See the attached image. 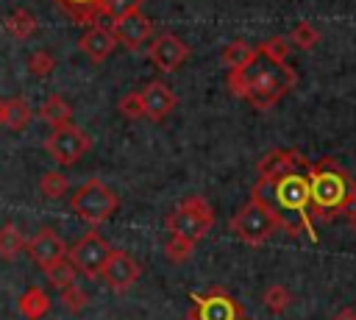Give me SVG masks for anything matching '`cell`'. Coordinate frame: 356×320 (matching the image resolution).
Instances as JSON below:
<instances>
[{
  "mask_svg": "<svg viewBox=\"0 0 356 320\" xmlns=\"http://www.w3.org/2000/svg\"><path fill=\"white\" fill-rule=\"evenodd\" d=\"M70 206L72 211L86 223V225H100L106 223L114 211H117V195L97 178L92 181H83L72 198H70Z\"/></svg>",
  "mask_w": 356,
  "mask_h": 320,
  "instance_id": "5b68a950",
  "label": "cell"
},
{
  "mask_svg": "<svg viewBox=\"0 0 356 320\" xmlns=\"http://www.w3.org/2000/svg\"><path fill=\"white\" fill-rule=\"evenodd\" d=\"M0 111H3V100H0Z\"/></svg>",
  "mask_w": 356,
  "mask_h": 320,
  "instance_id": "8d00e7d4",
  "label": "cell"
},
{
  "mask_svg": "<svg viewBox=\"0 0 356 320\" xmlns=\"http://www.w3.org/2000/svg\"><path fill=\"white\" fill-rule=\"evenodd\" d=\"M17 309H19V314H22L25 320H39V317H44L47 309H50V298H47V292H44L42 287H28V289L19 295V301H17Z\"/></svg>",
  "mask_w": 356,
  "mask_h": 320,
  "instance_id": "ac0fdd59",
  "label": "cell"
},
{
  "mask_svg": "<svg viewBox=\"0 0 356 320\" xmlns=\"http://www.w3.org/2000/svg\"><path fill=\"white\" fill-rule=\"evenodd\" d=\"M75 25H97V0H53Z\"/></svg>",
  "mask_w": 356,
  "mask_h": 320,
  "instance_id": "d6986e66",
  "label": "cell"
},
{
  "mask_svg": "<svg viewBox=\"0 0 356 320\" xmlns=\"http://www.w3.org/2000/svg\"><path fill=\"white\" fill-rule=\"evenodd\" d=\"M58 301H61V306L67 309V312H72V314H78L83 306H86V292L81 289V287H75V284H70L67 289H61V295H58Z\"/></svg>",
  "mask_w": 356,
  "mask_h": 320,
  "instance_id": "d6a6232c",
  "label": "cell"
},
{
  "mask_svg": "<svg viewBox=\"0 0 356 320\" xmlns=\"http://www.w3.org/2000/svg\"><path fill=\"white\" fill-rule=\"evenodd\" d=\"M278 228H281L278 214H275L261 198H256V195L231 217V231H234V237H239V239L248 242V245H261V242H267Z\"/></svg>",
  "mask_w": 356,
  "mask_h": 320,
  "instance_id": "277c9868",
  "label": "cell"
},
{
  "mask_svg": "<svg viewBox=\"0 0 356 320\" xmlns=\"http://www.w3.org/2000/svg\"><path fill=\"white\" fill-rule=\"evenodd\" d=\"M25 250L31 253V259H33L39 267H44V264H50L53 259L64 256V253H67V245H64V239L58 237L56 228L44 225V228H39L33 237H28Z\"/></svg>",
  "mask_w": 356,
  "mask_h": 320,
  "instance_id": "5bb4252c",
  "label": "cell"
},
{
  "mask_svg": "<svg viewBox=\"0 0 356 320\" xmlns=\"http://www.w3.org/2000/svg\"><path fill=\"white\" fill-rule=\"evenodd\" d=\"M39 120L47 122V125H53V128L67 125V122L72 120V106H70L61 95H50V97H44L42 106H39Z\"/></svg>",
  "mask_w": 356,
  "mask_h": 320,
  "instance_id": "ffe728a7",
  "label": "cell"
},
{
  "mask_svg": "<svg viewBox=\"0 0 356 320\" xmlns=\"http://www.w3.org/2000/svg\"><path fill=\"white\" fill-rule=\"evenodd\" d=\"M214 225V209L209 206L206 198L200 195H189L186 200L178 203V209L167 217V228L170 234H181L189 237L192 242H197L200 237H206Z\"/></svg>",
  "mask_w": 356,
  "mask_h": 320,
  "instance_id": "8992f818",
  "label": "cell"
},
{
  "mask_svg": "<svg viewBox=\"0 0 356 320\" xmlns=\"http://www.w3.org/2000/svg\"><path fill=\"white\" fill-rule=\"evenodd\" d=\"M295 81H298V75L286 61H270L264 56H259L245 70H228L231 95L248 100L259 111L273 109L295 86Z\"/></svg>",
  "mask_w": 356,
  "mask_h": 320,
  "instance_id": "6da1fadb",
  "label": "cell"
},
{
  "mask_svg": "<svg viewBox=\"0 0 356 320\" xmlns=\"http://www.w3.org/2000/svg\"><path fill=\"white\" fill-rule=\"evenodd\" d=\"M33 120V109L28 106L25 97H8L3 100V111H0V122L8 131H25Z\"/></svg>",
  "mask_w": 356,
  "mask_h": 320,
  "instance_id": "e0dca14e",
  "label": "cell"
},
{
  "mask_svg": "<svg viewBox=\"0 0 356 320\" xmlns=\"http://www.w3.org/2000/svg\"><path fill=\"white\" fill-rule=\"evenodd\" d=\"M289 39H284V36H270L267 42H261L259 45V56H264V58H270V61H286L289 58Z\"/></svg>",
  "mask_w": 356,
  "mask_h": 320,
  "instance_id": "f546056e",
  "label": "cell"
},
{
  "mask_svg": "<svg viewBox=\"0 0 356 320\" xmlns=\"http://www.w3.org/2000/svg\"><path fill=\"white\" fill-rule=\"evenodd\" d=\"M312 164L298 153V150H270L261 156L259 161V178H278V175H286V173H306Z\"/></svg>",
  "mask_w": 356,
  "mask_h": 320,
  "instance_id": "7c38bea8",
  "label": "cell"
},
{
  "mask_svg": "<svg viewBox=\"0 0 356 320\" xmlns=\"http://www.w3.org/2000/svg\"><path fill=\"white\" fill-rule=\"evenodd\" d=\"M317 42H320V33H317V28L312 22H298L289 31V45L298 47V50H312Z\"/></svg>",
  "mask_w": 356,
  "mask_h": 320,
  "instance_id": "83f0119b",
  "label": "cell"
},
{
  "mask_svg": "<svg viewBox=\"0 0 356 320\" xmlns=\"http://www.w3.org/2000/svg\"><path fill=\"white\" fill-rule=\"evenodd\" d=\"M256 58H259V47L248 45L245 39H234V42L222 50V64H225L228 70H245V67H250Z\"/></svg>",
  "mask_w": 356,
  "mask_h": 320,
  "instance_id": "44dd1931",
  "label": "cell"
},
{
  "mask_svg": "<svg viewBox=\"0 0 356 320\" xmlns=\"http://www.w3.org/2000/svg\"><path fill=\"white\" fill-rule=\"evenodd\" d=\"M44 270V275H47V281H50V287H56L58 292L61 289H67L70 284H75V264L67 259V253L64 256H58V259H53L50 264H44L42 267Z\"/></svg>",
  "mask_w": 356,
  "mask_h": 320,
  "instance_id": "603a6c76",
  "label": "cell"
},
{
  "mask_svg": "<svg viewBox=\"0 0 356 320\" xmlns=\"http://www.w3.org/2000/svg\"><path fill=\"white\" fill-rule=\"evenodd\" d=\"M67 189H70V181H67V175H64L61 170H44V173L39 175V192H42L44 198L58 200V198L67 195Z\"/></svg>",
  "mask_w": 356,
  "mask_h": 320,
  "instance_id": "d4e9b609",
  "label": "cell"
},
{
  "mask_svg": "<svg viewBox=\"0 0 356 320\" xmlns=\"http://www.w3.org/2000/svg\"><path fill=\"white\" fill-rule=\"evenodd\" d=\"M192 301L197 303V317L200 320H239V306L222 292V289H211L206 295H192Z\"/></svg>",
  "mask_w": 356,
  "mask_h": 320,
  "instance_id": "9a60e30c",
  "label": "cell"
},
{
  "mask_svg": "<svg viewBox=\"0 0 356 320\" xmlns=\"http://www.w3.org/2000/svg\"><path fill=\"white\" fill-rule=\"evenodd\" d=\"M89 147H92V139H89L78 125H72V122L58 125V128L47 136V142H44V150H47L50 159H53L56 164H61V167L78 164V161L89 153Z\"/></svg>",
  "mask_w": 356,
  "mask_h": 320,
  "instance_id": "52a82bcc",
  "label": "cell"
},
{
  "mask_svg": "<svg viewBox=\"0 0 356 320\" xmlns=\"http://www.w3.org/2000/svg\"><path fill=\"white\" fill-rule=\"evenodd\" d=\"M25 64H28V72L36 75V78H44V75H50L56 70V58L47 50H33Z\"/></svg>",
  "mask_w": 356,
  "mask_h": 320,
  "instance_id": "4dcf8cb0",
  "label": "cell"
},
{
  "mask_svg": "<svg viewBox=\"0 0 356 320\" xmlns=\"http://www.w3.org/2000/svg\"><path fill=\"white\" fill-rule=\"evenodd\" d=\"M145 0H97V14L100 17H108V19H117L122 14H131V11H139Z\"/></svg>",
  "mask_w": 356,
  "mask_h": 320,
  "instance_id": "f1b7e54d",
  "label": "cell"
},
{
  "mask_svg": "<svg viewBox=\"0 0 356 320\" xmlns=\"http://www.w3.org/2000/svg\"><path fill=\"white\" fill-rule=\"evenodd\" d=\"M147 58L159 72H175L189 58V45L175 33H159L147 45Z\"/></svg>",
  "mask_w": 356,
  "mask_h": 320,
  "instance_id": "9c48e42d",
  "label": "cell"
},
{
  "mask_svg": "<svg viewBox=\"0 0 356 320\" xmlns=\"http://www.w3.org/2000/svg\"><path fill=\"white\" fill-rule=\"evenodd\" d=\"M139 95H142L145 117L153 120V122L167 120V117L172 114L175 103H178L175 95H172V89H170L167 83H161V81H150V83H145V89H139Z\"/></svg>",
  "mask_w": 356,
  "mask_h": 320,
  "instance_id": "4fadbf2b",
  "label": "cell"
},
{
  "mask_svg": "<svg viewBox=\"0 0 356 320\" xmlns=\"http://www.w3.org/2000/svg\"><path fill=\"white\" fill-rule=\"evenodd\" d=\"M150 19L142 14V11H131V14H122L117 19H111V33L117 39V45H122L125 50H136L142 42L150 39Z\"/></svg>",
  "mask_w": 356,
  "mask_h": 320,
  "instance_id": "8fae6325",
  "label": "cell"
},
{
  "mask_svg": "<svg viewBox=\"0 0 356 320\" xmlns=\"http://www.w3.org/2000/svg\"><path fill=\"white\" fill-rule=\"evenodd\" d=\"M331 320H356V309L353 306H342V309H337V314Z\"/></svg>",
  "mask_w": 356,
  "mask_h": 320,
  "instance_id": "836d02e7",
  "label": "cell"
},
{
  "mask_svg": "<svg viewBox=\"0 0 356 320\" xmlns=\"http://www.w3.org/2000/svg\"><path fill=\"white\" fill-rule=\"evenodd\" d=\"M117 109H120V114H122L125 120H142V117H145V106H142V95H139V92L122 95L120 103H117Z\"/></svg>",
  "mask_w": 356,
  "mask_h": 320,
  "instance_id": "1f68e13d",
  "label": "cell"
},
{
  "mask_svg": "<svg viewBox=\"0 0 356 320\" xmlns=\"http://www.w3.org/2000/svg\"><path fill=\"white\" fill-rule=\"evenodd\" d=\"M184 320H200V317H197V312H195V309H192V312H189V314H186V317H184Z\"/></svg>",
  "mask_w": 356,
  "mask_h": 320,
  "instance_id": "d590c367",
  "label": "cell"
},
{
  "mask_svg": "<svg viewBox=\"0 0 356 320\" xmlns=\"http://www.w3.org/2000/svg\"><path fill=\"white\" fill-rule=\"evenodd\" d=\"M139 275H142L139 262H136L131 253H125V250H111L108 259H106V267H103V273H100V278H103L114 292L131 289V287L139 281Z\"/></svg>",
  "mask_w": 356,
  "mask_h": 320,
  "instance_id": "30bf717a",
  "label": "cell"
},
{
  "mask_svg": "<svg viewBox=\"0 0 356 320\" xmlns=\"http://www.w3.org/2000/svg\"><path fill=\"white\" fill-rule=\"evenodd\" d=\"M192 250H195V242L189 237H181V234H170V239L164 242V256L175 264L186 262L192 256Z\"/></svg>",
  "mask_w": 356,
  "mask_h": 320,
  "instance_id": "4316f807",
  "label": "cell"
},
{
  "mask_svg": "<svg viewBox=\"0 0 356 320\" xmlns=\"http://www.w3.org/2000/svg\"><path fill=\"white\" fill-rule=\"evenodd\" d=\"M309 173V170H306ZM306 173H286L278 178H259L253 186V195L261 198L281 220V228L289 234L312 231V217H309V175Z\"/></svg>",
  "mask_w": 356,
  "mask_h": 320,
  "instance_id": "7a4b0ae2",
  "label": "cell"
},
{
  "mask_svg": "<svg viewBox=\"0 0 356 320\" xmlns=\"http://www.w3.org/2000/svg\"><path fill=\"white\" fill-rule=\"evenodd\" d=\"M348 217H350V225H353V231H356V206L348 211Z\"/></svg>",
  "mask_w": 356,
  "mask_h": 320,
  "instance_id": "e575fe53",
  "label": "cell"
},
{
  "mask_svg": "<svg viewBox=\"0 0 356 320\" xmlns=\"http://www.w3.org/2000/svg\"><path fill=\"white\" fill-rule=\"evenodd\" d=\"M28 245V237L14 225V223H6L0 225V259H14L25 250Z\"/></svg>",
  "mask_w": 356,
  "mask_h": 320,
  "instance_id": "cb8c5ba5",
  "label": "cell"
},
{
  "mask_svg": "<svg viewBox=\"0 0 356 320\" xmlns=\"http://www.w3.org/2000/svg\"><path fill=\"white\" fill-rule=\"evenodd\" d=\"M3 28H6V33L14 36V39H28V36L36 33V17H33V11H28V8H14V11L3 19Z\"/></svg>",
  "mask_w": 356,
  "mask_h": 320,
  "instance_id": "7402d4cb",
  "label": "cell"
},
{
  "mask_svg": "<svg viewBox=\"0 0 356 320\" xmlns=\"http://www.w3.org/2000/svg\"><path fill=\"white\" fill-rule=\"evenodd\" d=\"M108 253H111V245L106 242V237H100L97 231H89L70 248V262L75 264L78 273L89 278H100Z\"/></svg>",
  "mask_w": 356,
  "mask_h": 320,
  "instance_id": "ba28073f",
  "label": "cell"
},
{
  "mask_svg": "<svg viewBox=\"0 0 356 320\" xmlns=\"http://www.w3.org/2000/svg\"><path fill=\"white\" fill-rule=\"evenodd\" d=\"M306 175H309V217L312 220H331L342 211L348 214L356 206V184L331 159L314 161Z\"/></svg>",
  "mask_w": 356,
  "mask_h": 320,
  "instance_id": "3957f363",
  "label": "cell"
},
{
  "mask_svg": "<svg viewBox=\"0 0 356 320\" xmlns=\"http://www.w3.org/2000/svg\"><path fill=\"white\" fill-rule=\"evenodd\" d=\"M114 47H117V39H114L111 28H103V25H89L78 39V50L89 61H106Z\"/></svg>",
  "mask_w": 356,
  "mask_h": 320,
  "instance_id": "2e32d148",
  "label": "cell"
},
{
  "mask_svg": "<svg viewBox=\"0 0 356 320\" xmlns=\"http://www.w3.org/2000/svg\"><path fill=\"white\" fill-rule=\"evenodd\" d=\"M261 301H264L267 312H273V314H284V312L289 309V303H292V295H289V289H286L284 284H270V287L264 289Z\"/></svg>",
  "mask_w": 356,
  "mask_h": 320,
  "instance_id": "484cf974",
  "label": "cell"
}]
</instances>
